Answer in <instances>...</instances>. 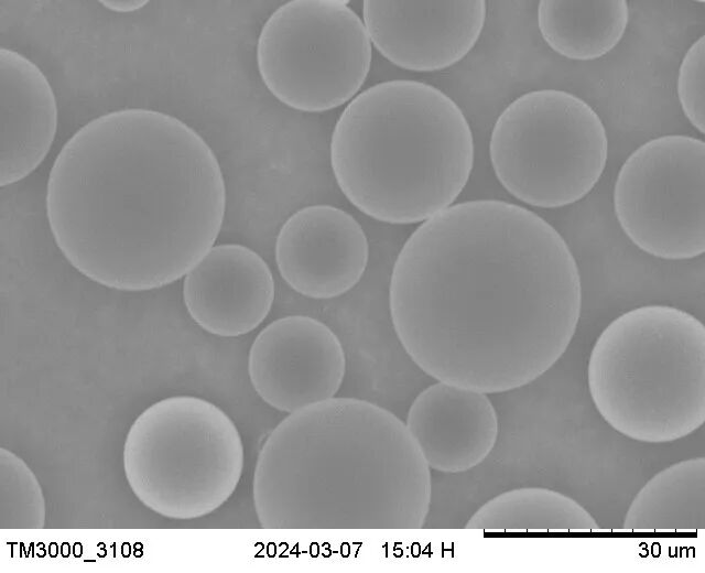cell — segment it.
I'll return each mask as SVG.
<instances>
[{
  "label": "cell",
  "instance_id": "cell-1",
  "mask_svg": "<svg viewBox=\"0 0 705 573\" xmlns=\"http://www.w3.org/2000/svg\"><path fill=\"white\" fill-rule=\"evenodd\" d=\"M582 284L564 238L499 199L423 221L394 262L389 307L414 364L437 381L495 393L525 386L567 349Z\"/></svg>",
  "mask_w": 705,
  "mask_h": 573
},
{
  "label": "cell",
  "instance_id": "cell-2",
  "mask_svg": "<svg viewBox=\"0 0 705 573\" xmlns=\"http://www.w3.org/2000/svg\"><path fill=\"white\" fill-rule=\"evenodd\" d=\"M46 217L68 263L120 291L184 277L214 246L226 210L218 160L166 112L122 108L93 118L50 170Z\"/></svg>",
  "mask_w": 705,
  "mask_h": 573
},
{
  "label": "cell",
  "instance_id": "cell-3",
  "mask_svg": "<svg viewBox=\"0 0 705 573\" xmlns=\"http://www.w3.org/2000/svg\"><path fill=\"white\" fill-rule=\"evenodd\" d=\"M431 495L405 423L355 398L289 413L263 441L252 480L264 529H419Z\"/></svg>",
  "mask_w": 705,
  "mask_h": 573
},
{
  "label": "cell",
  "instance_id": "cell-4",
  "mask_svg": "<svg viewBox=\"0 0 705 573\" xmlns=\"http://www.w3.org/2000/svg\"><path fill=\"white\" fill-rule=\"evenodd\" d=\"M330 165L347 199L389 224L425 221L453 205L474 164L470 126L458 105L426 83H378L345 107Z\"/></svg>",
  "mask_w": 705,
  "mask_h": 573
},
{
  "label": "cell",
  "instance_id": "cell-5",
  "mask_svg": "<svg viewBox=\"0 0 705 573\" xmlns=\"http://www.w3.org/2000/svg\"><path fill=\"white\" fill-rule=\"evenodd\" d=\"M590 398L622 435L668 443L705 421V327L665 304L631 309L597 337L587 364Z\"/></svg>",
  "mask_w": 705,
  "mask_h": 573
},
{
  "label": "cell",
  "instance_id": "cell-6",
  "mask_svg": "<svg viewBox=\"0 0 705 573\" xmlns=\"http://www.w3.org/2000/svg\"><path fill=\"white\" fill-rule=\"evenodd\" d=\"M129 487L147 508L170 519L207 516L235 493L245 451L230 417L195 396L154 402L132 422L123 443Z\"/></svg>",
  "mask_w": 705,
  "mask_h": 573
},
{
  "label": "cell",
  "instance_id": "cell-7",
  "mask_svg": "<svg viewBox=\"0 0 705 573\" xmlns=\"http://www.w3.org/2000/svg\"><path fill=\"white\" fill-rule=\"evenodd\" d=\"M496 177L527 205L558 208L585 197L608 158L606 128L593 107L560 89L528 91L498 116L489 140Z\"/></svg>",
  "mask_w": 705,
  "mask_h": 573
},
{
  "label": "cell",
  "instance_id": "cell-8",
  "mask_svg": "<svg viewBox=\"0 0 705 573\" xmlns=\"http://www.w3.org/2000/svg\"><path fill=\"white\" fill-rule=\"evenodd\" d=\"M347 3L292 0L267 19L257 42V66L279 101L322 112L357 95L370 69L372 44Z\"/></svg>",
  "mask_w": 705,
  "mask_h": 573
},
{
  "label": "cell",
  "instance_id": "cell-9",
  "mask_svg": "<svg viewBox=\"0 0 705 573\" xmlns=\"http://www.w3.org/2000/svg\"><path fill=\"white\" fill-rule=\"evenodd\" d=\"M705 143L684 134L653 138L632 151L614 185V209L641 251L687 260L705 250Z\"/></svg>",
  "mask_w": 705,
  "mask_h": 573
},
{
  "label": "cell",
  "instance_id": "cell-10",
  "mask_svg": "<svg viewBox=\"0 0 705 573\" xmlns=\"http://www.w3.org/2000/svg\"><path fill=\"white\" fill-rule=\"evenodd\" d=\"M346 372L337 335L323 322L289 315L267 325L248 355L257 394L270 407L292 413L335 397Z\"/></svg>",
  "mask_w": 705,
  "mask_h": 573
},
{
  "label": "cell",
  "instance_id": "cell-11",
  "mask_svg": "<svg viewBox=\"0 0 705 573\" xmlns=\"http://www.w3.org/2000/svg\"><path fill=\"white\" fill-rule=\"evenodd\" d=\"M484 0H366L364 24L371 44L392 64L434 72L463 60L486 20Z\"/></svg>",
  "mask_w": 705,
  "mask_h": 573
},
{
  "label": "cell",
  "instance_id": "cell-12",
  "mask_svg": "<svg viewBox=\"0 0 705 573\" xmlns=\"http://www.w3.org/2000/svg\"><path fill=\"white\" fill-rule=\"evenodd\" d=\"M368 257L360 224L330 205L296 210L275 240V261L283 280L312 299H332L352 289L365 273Z\"/></svg>",
  "mask_w": 705,
  "mask_h": 573
},
{
  "label": "cell",
  "instance_id": "cell-13",
  "mask_svg": "<svg viewBox=\"0 0 705 573\" xmlns=\"http://www.w3.org/2000/svg\"><path fill=\"white\" fill-rule=\"evenodd\" d=\"M274 280L265 261L239 244L214 245L183 281V300L204 331L237 337L257 328L274 300Z\"/></svg>",
  "mask_w": 705,
  "mask_h": 573
},
{
  "label": "cell",
  "instance_id": "cell-14",
  "mask_svg": "<svg viewBox=\"0 0 705 573\" xmlns=\"http://www.w3.org/2000/svg\"><path fill=\"white\" fill-rule=\"evenodd\" d=\"M405 426L427 466L444 473L477 466L498 437V417L487 393L442 381L414 399Z\"/></svg>",
  "mask_w": 705,
  "mask_h": 573
},
{
  "label": "cell",
  "instance_id": "cell-15",
  "mask_svg": "<svg viewBox=\"0 0 705 573\" xmlns=\"http://www.w3.org/2000/svg\"><path fill=\"white\" fill-rule=\"evenodd\" d=\"M0 185L20 182L46 158L57 130L54 90L29 57L0 50Z\"/></svg>",
  "mask_w": 705,
  "mask_h": 573
},
{
  "label": "cell",
  "instance_id": "cell-16",
  "mask_svg": "<svg viewBox=\"0 0 705 573\" xmlns=\"http://www.w3.org/2000/svg\"><path fill=\"white\" fill-rule=\"evenodd\" d=\"M629 22L626 0H542L538 28L544 42L572 61H594L622 39Z\"/></svg>",
  "mask_w": 705,
  "mask_h": 573
},
{
  "label": "cell",
  "instance_id": "cell-17",
  "mask_svg": "<svg viewBox=\"0 0 705 573\" xmlns=\"http://www.w3.org/2000/svg\"><path fill=\"white\" fill-rule=\"evenodd\" d=\"M705 458L694 457L657 473L626 512V531H697L705 527Z\"/></svg>",
  "mask_w": 705,
  "mask_h": 573
},
{
  "label": "cell",
  "instance_id": "cell-18",
  "mask_svg": "<svg viewBox=\"0 0 705 573\" xmlns=\"http://www.w3.org/2000/svg\"><path fill=\"white\" fill-rule=\"evenodd\" d=\"M466 529L485 531H597L594 517L573 498L542 487L505 491L484 504Z\"/></svg>",
  "mask_w": 705,
  "mask_h": 573
},
{
  "label": "cell",
  "instance_id": "cell-19",
  "mask_svg": "<svg viewBox=\"0 0 705 573\" xmlns=\"http://www.w3.org/2000/svg\"><path fill=\"white\" fill-rule=\"evenodd\" d=\"M46 504L37 477L12 451L0 448V528L42 529Z\"/></svg>",
  "mask_w": 705,
  "mask_h": 573
},
{
  "label": "cell",
  "instance_id": "cell-20",
  "mask_svg": "<svg viewBox=\"0 0 705 573\" xmlns=\"http://www.w3.org/2000/svg\"><path fill=\"white\" fill-rule=\"evenodd\" d=\"M705 36L701 35L686 51L677 75V97L686 119L699 132L705 129L704 75Z\"/></svg>",
  "mask_w": 705,
  "mask_h": 573
},
{
  "label": "cell",
  "instance_id": "cell-21",
  "mask_svg": "<svg viewBox=\"0 0 705 573\" xmlns=\"http://www.w3.org/2000/svg\"><path fill=\"white\" fill-rule=\"evenodd\" d=\"M148 2L149 1H147V0H128V1H123V0H106V1H99V3H101V6L105 7L107 10H110V11L117 12V13L135 12V11L142 9L143 7H145Z\"/></svg>",
  "mask_w": 705,
  "mask_h": 573
}]
</instances>
